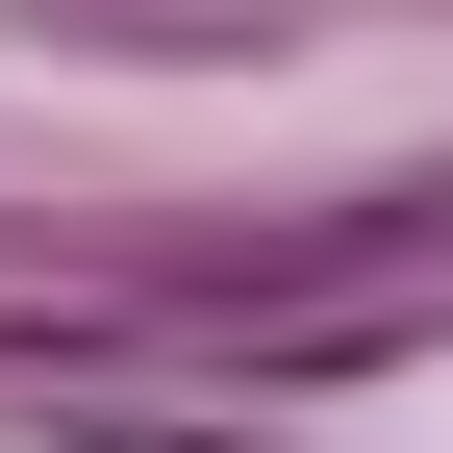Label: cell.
<instances>
[{"label":"cell","instance_id":"cell-1","mask_svg":"<svg viewBox=\"0 0 453 453\" xmlns=\"http://www.w3.org/2000/svg\"><path fill=\"white\" fill-rule=\"evenodd\" d=\"M378 277H453V177H353V202H303V226H202V252H151V303L327 327V303H378Z\"/></svg>","mask_w":453,"mask_h":453}]
</instances>
